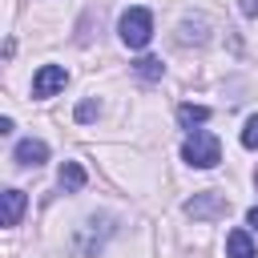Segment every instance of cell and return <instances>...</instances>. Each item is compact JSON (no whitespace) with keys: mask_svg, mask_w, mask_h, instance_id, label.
I'll return each instance as SVG.
<instances>
[{"mask_svg":"<svg viewBox=\"0 0 258 258\" xmlns=\"http://www.w3.org/2000/svg\"><path fill=\"white\" fill-rule=\"evenodd\" d=\"M177 121L189 129V125H202V121H210V109L206 105H181L177 109Z\"/></svg>","mask_w":258,"mask_h":258,"instance_id":"cell-9","label":"cell"},{"mask_svg":"<svg viewBox=\"0 0 258 258\" xmlns=\"http://www.w3.org/2000/svg\"><path fill=\"white\" fill-rule=\"evenodd\" d=\"M133 73H137L141 81H157V77H161V60H157V56H141V60L133 64Z\"/></svg>","mask_w":258,"mask_h":258,"instance_id":"cell-10","label":"cell"},{"mask_svg":"<svg viewBox=\"0 0 258 258\" xmlns=\"http://www.w3.org/2000/svg\"><path fill=\"white\" fill-rule=\"evenodd\" d=\"M242 145H246V149H258V113L242 125Z\"/></svg>","mask_w":258,"mask_h":258,"instance_id":"cell-12","label":"cell"},{"mask_svg":"<svg viewBox=\"0 0 258 258\" xmlns=\"http://www.w3.org/2000/svg\"><path fill=\"white\" fill-rule=\"evenodd\" d=\"M0 202H4V226H20L24 194H20V189H4V194H0Z\"/></svg>","mask_w":258,"mask_h":258,"instance_id":"cell-7","label":"cell"},{"mask_svg":"<svg viewBox=\"0 0 258 258\" xmlns=\"http://www.w3.org/2000/svg\"><path fill=\"white\" fill-rule=\"evenodd\" d=\"M60 189H64V194L85 189V169H81V161H64V165H60Z\"/></svg>","mask_w":258,"mask_h":258,"instance_id":"cell-8","label":"cell"},{"mask_svg":"<svg viewBox=\"0 0 258 258\" xmlns=\"http://www.w3.org/2000/svg\"><path fill=\"white\" fill-rule=\"evenodd\" d=\"M238 8H242L246 16H258V0H238Z\"/></svg>","mask_w":258,"mask_h":258,"instance_id":"cell-14","label":"cell"},{"mask_svg":"<svg viewBox=\"0 0 258 258\" xmlns=\"http://www.w3.org/2000/svg\"><path fill=\"white\" fill-rule=\"evenodd\" d=\"M202 28H206V20H185L177 40H181V44H189V40H198V44H202V40H206V32H202Z\"/></svg>","mask_w":258,"mask_h":258,"instance_id":"cell-11","label":"cell"},{"mask_svg":"<svg viewBox=\"0 0 258 258\" xmlns=\"http://www.w3.org/2000/svg\"><path fill=\"white\" fill-rule=\"evenodd\" d=\"M12 157H16V165H44V161H48V145L36 141V137H24Z\"/></svg>","mask_w":258,"mask_h":258,"instance_id":"cell-5","label":"cell"},{"mask_svg":"<svg viewBox=\"0 0 258 258\" xmlns=\"http://www.w3.org/2000/svg\"><path fill=\"white\" fill-rule=\"evenodd\" d=\"M117 32L129 48H145L149 36H153V12L149 8H125L121 20H117Z\"/></svg>","mask_w":258,"mask_h":258,"instance_id":"cell-2","label":"cell"},{"mask_svg":"<svg viewBox=\"0 0 258 258\" xmlns=\"http://www.w3.org/2000/svg\"><path fill=\"white\" fill-rule=\"evenodd\" d=\"M246 222H250V226H254V230H258V206H254V210H250V214H246Z\"/></svg>","mask_w":258,"mask_h":258,"instance_id":"cell-15","label":"cell"},{"mask_svg":"<svg viewBox=\"0 0 258 258\" xmlns=\"http://www.w3.org/2000/svg\"><path fill=\"white\" fill-rule=\"evenodd\" d=\"M97 117V101H81L77 105V121H93Z\"/></svg>","mask_w":258,"mask_h":258,"instance_id":"cell-13","label":"cell"},{"mask_svg":"<svg viewBox=\"0 0 258 258\" xmlns=\"http://www.w3.org/2000/svg\"><path fill=\"white\" fill-rule=\"evenodd\" d=\"M181 157H185L189 165H198V169H214V165L222 161V145H218L214 133L194 129V133L185 137V145H181Z\"/></svg>","mask_w":258,"mask_h":258,"instance_id":"cell-1","label":"cell"},{"mask_svg":"<svg viewBox=\"0 0 258 258\" xmlns=\"http://www.w3.org/2000/svg\"><path fill=\"white\" fill-rule=\"evenodd\" d=\"M185 214H189L194 222H210V218H226V214H230V202H226L222 194H214V189H206V194H194V198L185 202Z\"/></svg>","mask_w":258,"mask_h":258,"instance_id":"cell-3","label":"cell"},{"mask_svg":"<svg viewBox=\"0 0 258 258\" xmlns=\"http://www.w3.org/2000/svg\"><path fill=\"white\" fill-rule=\"evenodd\" d=\"M226 254L230 258H258V250H254V242H250L246 230H230L226 234Z\"/></svg>","mask_w":258,"mask_h":258,"instance_id":"cell-6","label":"cell"},{"mask_svg":"<svg viewBox=\"0 0 258 258\" xmlns=\"http://www.w3.org/2000/svg\"><path fill=\"white\" fill-rule=\"evenodd\" d=\"M64 81H69V73H64L60 64H44V69L32 77V97H52V93L64 89Z\"/></svg>","mask_w":258,"mask_h":258,"instance_id":"cell-4","label":"cell"}]
</instances>
